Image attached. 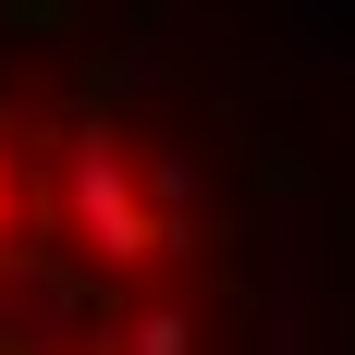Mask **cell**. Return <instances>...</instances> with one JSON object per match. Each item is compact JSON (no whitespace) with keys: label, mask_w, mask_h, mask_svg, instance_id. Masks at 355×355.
Masks as SVG:
<instances>
[{"label":"cell","mask_w":355,"mask_h":355,"mask_svg":"<svg viewBox=\"0 0 355 355\" xmlns=\"http://www.w3.org/2000/svg\"><path fill=\"white\" fill-rule=\"evenodd\" d=\"M0 331H25L37 355L49 343H98V319H110V294L73 270V257H49V245H25V257H0Z\"/></svg>","instance_id":"2"},{"label":"cell","mask_w":355,"mask_h":355,"mask_svg":"<svg viewBox=\"0 0 355 355\" xmlns=\"http://www.w3.org/2000/svg\"><path fill=\"white\" fill-rule=\"evenodd\" d=\"M49 209H62V233L98 257L110 282H147L159 257H184V245H159L147 184H135V135L110 110H73L62 135H49Z\"/></svg>","instance_id":"1"},{"label":"cell","mask_w":355,"mask_h":355,"mask_svg":"<svg viewBox=\"0 0 355 355\" xmlns=\"http://www.w3.org/2000/svg\"><path fill=\"white\" fill-rule=\"evenodd\" d=\"M0 257H25V172H12V147H0Z\"/></svg>","instance_id":"3"}]
</instances>
